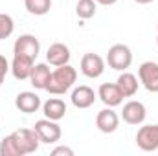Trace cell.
Returning <instances> with one entry per match:
<instances>
[{
	"instance_id": "1",
	"label": "cell",
	"mask_w": 158,
	"mask_h": 156,
	"mask_svg": "<svg viewBox=\"0 0 158 156\" xmlns=\"http://www.w3.org/2000/svg\"><path fill=\"white\" fill-rule=\"evenodd\" d=\"M76 81H77V72L74 66H70V64L55 66V70L52 72L50 81L46 84V92L52 96H63L74 86Z\"/></svg>"
},
{
	"instance_id": "21",
	"label": "cell",
	"mask_w": 158,
	"mask_h": 156,
	"mask_svg": "<svg viewBox=\"0 0 158 156\" xmlns=\"http://www.w3.org/2000/svg\"><path fill=\"white\" fill-rule=\"evenodd\" d=\"M0 156H22L17 142H15V138H13V134L6 136L0 142Z\"/></svg>"
},
{
	"instance_id": "14",
	"label": "cell",
	"mask_w": 158,
	"mask_h": 156,
	"mask_svg": "<svg viewBox=\"0 0 158 156\" xmlns=\"http://www.w3.org/2000/svg\"><path fill=\"white\" fill-rule=\"evenodd\" d=\"M15 107L20 112H24V114H33V112H37L40 107H42V103H40V97L35 92L26 90V92H20L15 97Z\"/></svg>"
},
{
	"instance_id": "11",
	"label": "cell",
	"mask_w": 158,
	"mask_h": 156,
	"mask_svg": "<svg viewBox=\"0 0 158 156\" xmlns=\"http://www.w3.org/2000/svg\"><path fill=\"white\" fill-rule=\"evenodd\" d=\"M98 97L103 101L105 107H119L123 103V94L116 83H103L98 90Z\"/></svg>"
},
{
	"instance_id": "7",
	"label": "cell",
	"mask_w": 158,
	"mask_h": 156,
	"mask_svg": "<svg viewBox=\"0 0 158 156\" xmlns=\"http://www.w3.org/2000/svg\"><path fill=\"white\" fill-rule=\"evenodd\" d=\"M138 79L147 92L158 94V63L145 61L138 68Z\"/></svg>"
},
{
	"instance_id": "5",
	"label": "cell",
	"mask_w": 158,
	"mask_h": 156,
	"mask_svg": "<svg viewBox=\"0 0 158 156\" xmlns=\"http://www.w3.org/2000/svg\"><path fill=\"white\" fill-rule=\"evenodd\" d=\"M136 145L142 151H145V153L158 151V123L143 125V127L138 129V132H136Z\"/></svg>"
},
{
	"instance_id": "10",
	"label": "cell",
	"mask_w": 158,
	"mask_h": 156,
	"mask_svg": "<svg viewBox=\"0 0 158 156\" xmlns=\"http://www.w3.org/2000/svg\"><path fill=\"white\" fill-rule=\"evenodd\" d=\"M96 127L103 132V134H112L119 127V116L112 107H107L103 110L98 112L96 116Z\"/></svg>"
},
{
	"instance_id": "8",
	"label": "cell",
	"mask_w": 158,
	"mask_h": 156,
	"mask_svg": "<svg viewBox=\"0 0 158 156\" xmlns=\"http://www.w3.org/2000/svg\"><path fill=\"white\" fill-rule=\"evenodd\" d=\"M81 72L90 79H98L105 72V59L98 53H85L81 57Z\"/></svg>"
},
{
	"instance_id": "4",
	"label": "cell",
	"mask_w": 158,
	"mask_h": 156,
	"mask_svg": "<svg viewBox=\"0 0 158 156\" xmlns=\"http://www.w3.org/2000/svg\"><path fill=\"white\" fill-rule=\"evenodd\" d=\"M33 129H35L37 134H39L40 143H46V145L57 143V142L61 140V136H63V130H61L59 123L53 121V119H48V117L39 119V121L33 125Z\"/></svg>"
},
{
	"instance_id": "6",
	"label": "cell",
	"mask_w": 158,
	"mask_h": 156,
	"mask_svg": "<svg viewBox=\"0 0 158 156\" xmlns=\"http://www.w3.org/2000/svg\"><path fill=\"white\" fill-rule=\"evenodd\" d=\"M39 51H40V42H39V39H37L35 35H31V33L20 35L19 39L15 40V44H13V53H15V55H24V57L33 59V61L37 59Z\"/></svg>"
},
{
	"instance_id": "19",
	"label": "cell",
	"mask_w": 158,
	"mask_h": 156,
	"mask_svg": "<svg viewBox=\"0 0 158 156\" xmlns=\"http://www.w3.org/2000/svg\"><path fill=\"white\" fill-rule=\"evenodd\" d=\"M98 9V2L96 0H77L76 4V13L81 20H88L96 15Z\"/></svg>"
},
{
	"instance_id": "18",
	"label": "cell",
	"mask_w": 158,
	"mask_h": 156,
	"mask_svg": "<svg viewBox=\"0 0 158 156\" xmlns=\"http://www.w3.org/2000/svg\"><path fill=\"white\" fill-rule=\"evenodd\" d=\"M116 84L119 86V90H121L123 97H132V96H136V92H138V86H140L138 77H136L134 74L127 72V70H125V72H121V76L118 77Z\"/></svg>"
},
{
	"instance_id": "25",
	"label": "cell",
	"mask_w": 158,
	"mask_h": 156,
	"mask_svg": "<svg viewBox=\"0 0 158 156\" xmlns=\"http://www.w3.org/2000/svg\"><path fill=\"white\" fill-rule=\"evenodd\" d=\"M98 4H101V6H112V4H116L118 0H96Z\"/></svg>"
},
{
	"instance_id": "3",
	"label": "cell",
	"mask_w": 158,
	"mask_h": 156,
	"mask_svg": "<svg viewBox=\"0 0 158 156\" xmlns=\"http://www.w3.org/2000/svg\"><path fill=\"white\" fill-rule=\"evenodd\" d=\"M11 134H13V138H15V142H17V145H19L22 156L24 154H33V153L39 149L40 138H39V134H37L35 129H17V130L11 132Z\"/></svg>"
},
{
	"instance_id": "9",
	"label": "cell",
	"mask_w": 158,
	"mask_h": 156,
	"mask_svg": "<svg viewBox=\"0 0 158 156\" xmlns=\"http://www.w3.org/2000/svg\"><path fill=\"white\" fill-rule=\"evenodd\" d=\"M121 117L125 123L129 125H142L147 117V109L142 101H136V99H131L123 105V110H121Z\"/></svg>"
},
{
	"instance_id": "26",
	"label": "cell",
	"mask_w": 158,
	"mask_h": 156,
	"mask_svg": "<svg viewBox=\"0 0 158 156\" xmlns=\"http://www.w3.org/2000/svg\"><path fill=\"white\" fill-rule=\"evenodd\" d=\"M136 4H151V2H155V0H134Z\"/></svg>"
},
{
	"instance_id": "22",
	"label": "cell",
	"mask_w": 158,
	"mask_h": 156,
	"mask_svg": "<svg viewBox=\"0 0 158 156\" xmlns=\"http://www.w3.org/2000/svg\"><path fill=\"white\" fill-rule=\"evenodd\" d=\"M15 31V20L7 13H0V40L11 37Z\"/></svg>"
},
{
	"instance_id": "16",
	"label": "cell",
	"mask_w": 158,
	"mask_h": 156,
	"mask_svg": "<svg viewBox=\"0 0 158 156\" xmlns=\"http://www.w3.org/2000/svg\"><path fill=\"white\" fill-rule=\"evenodd\" d=\"M42 114L48 119H53V121H59L63 119L66 114V103L61 99V97H50L48 101L42 103Z\"/></svg>"
},
{
	"instance_id": "12",
	"label": "cell",
	"mask_w": 158,
	"mask_h": 156,
	"mask_svg": "<svg viewBox=\"0 0 158 156\" xmlns=\"http://www.w3.org/2000/svg\"><path fill=\"white\" fill-rule=\"evenodd\" d=\"M70 57H72L70 48H68L66 44H63V42H53V44L48 48V51H46V61H48V64H52V66L68 64V63H70Z\"/></svg>"
},
{
	"instance_id": "2",
	"label": "cell",
	"mask_w": 158,
	"mask_h": 156,
	"mask_svg": "<svg viewBox=\"0 0 158 156\" xmlns=\"http://www.w3.org/2000/svg\"><path fill=\"white\" fill-rule=\"evenodd\" d=\"M105 61L112 70L125 72L132 64V51L127 44H114V46L109 48V53H107Z\"/></svg>"
},
{
	"instance_id": "20",
	"label": "cell",
	"mask_w": 158,
	"mask_h": 156,
	"mask_svg": "<svg viewBox=\"0 0 158 156\" xmlns=\"http://www.w3.org/2000/svg\"><path fill=\"white\" fill-rule=\"evenodd\" d=\"M24 6H26L28 13H31L35 17H42V15L50 13L52 0H24Z\"/></svg>"
},
{
	"instance_id": "17",
	"label": "cell",
	"mask_w": 158,
	"mask_h": 156,
	"mask_svg": "<svg viewBox=\"0 0 158 156\" xmlns=\"http://www.w3.org/2000/svg\"><path fill=\"white\" fill-rule=\"evenodd\" d=\"M50 76H52V70H50V66L46 63L33 64V70L30 74V83L37 90H46V84L50 81Z\"/></svg>"
},
{
	"instance_id": "15",
	"label": "cell",
	"mask_w": 158,
	"mask_h": 156,
	"mask_svg": "<svg viewBox=\"0 0 158 156\" xmlns=\"http://www.w3.org/2000/svg\"><path fill=\"white\" fill-rule=\"evenodd\" d=\"M96 97H98V94H96L90 86L81 84L77 88H74L70 99H72V105H74L76 109H90V107L96 103Z\"/></svg>"
},
{
	"instance_id": "23",
	"label": "cell",
	"mask_w": 158,
	"mask_h": 156,
	"mask_svg": "<svg viewBox=\"0 0 158 156\" xmlns=\"http://www.w3.org/2000/svg\"><path fill=\"white\" fill-rule=\"evenodd\" d=\"M7 72H9V61L4 57V55H0V84L4 83V79L7 76Z\"/></svg>"
},
{
	"instance_id": "24",
	"label": "cell",
	"mask_w": 158,
	"mask_h": 156,
	"mask_svg": "<svg viewBox=\"0 0 158 156\" xmlns=\"http://www.w3.org/2000/svg\"><path fill=\"white\" fill-rule=\"evenodd\" d=\"M52 156H74V151L66 145H59L52 151Z\"/></svg>"
},
{
	"instance_id": "13",
	"label": "cell",
	"mask_w": 158,
	"mask_h": 156,
	"mask_svg": "<svg viewBox=\"0 0 158 156\" xmlns=\"http://www.w3.org/2000/svg\"><path fill=\"white\" fill-rule=\"evenodd\" d=\"M33 64H35V61L30 59V57L13 55V61H11V64H9V72L13 74L15 79L26 81V79H30V74H31V70H33Z\"/></svg>"
},
{
	"instance_id": "27",
	"label": "cell",
	"mask_w": 158,
	"mask_h": 156,
	"mask_svg": "<svg viewBox=\"0 0 158 156\" xmlns=\"http://www.w3.org/2000/svg\"><path fill=\"white\" fill-rule=\"evenodd\" d=\"M156 44H158V24H156Z\"/></svg>"
}]
</instances>
